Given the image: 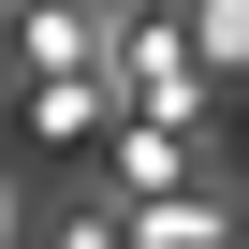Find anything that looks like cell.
I'll return each instance as SVG.
<instances>
[{"mask_svg": "<svg viewBox=\"0 0 249 249\" xmlns=\"http://www.w3.org/2000/svg\"><path fill=\"white\" fill-rule=\"evenodd\" d=\"M30 132H44V147H73V132H103V88H73V73H59V88H30Z\"/></svg>", "mask_w": 249, "mask_h": 249, "instance_id": "obj_1", "label": "cell"}, {"mask_svg": "<svg viewBox=\"0 0 249 249\" xmlns=\"http://www.w3.org/2000/svg\"><path fill=\"white\" fill-rule=\"evenodd\" d=\"M0 249H30V191H15V176H0Z\"/></svg>", "mask_w": 249, "mask_h": 249, "instance_id": "obj_2", "label": "cell"}, {"mask_svg": "<svg viewBox=\"0 0 249 249\" xmlns=\"http://www.w3.org/2000/svg\"><path fill=\"white\" fill-rule=\"evenodd\" d=\"M205 59H249V15H205Z\"/></svg>", "mask_w": 249, "mask_h": 249, "instance_id": "obj_3", "label": "cell"}, {"mask_svg": "<svg viewBox=\"0 0 249 249\" xmlns=\"http://www.w3.org/2000/svg\"><path fill=\"white\" fill-rule=\"evenodd\" d=\"M59 249H117V220H73V234H59Z\"/></svg>", "mask_w": 249, "mask_h": 249, "instance_id": "obj_4", "label": "cell"}]
</instances>
